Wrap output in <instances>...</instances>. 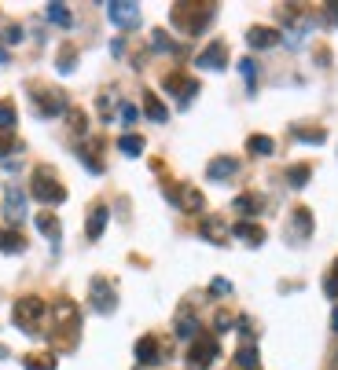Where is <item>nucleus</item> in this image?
I'll return each instance as SVG.
<instances>
[{
    "mask_svg": "<svg viewBox=\"0 0 338 370\" xmlns=\"http://www.w3.org/2000/svg\"><path fill=\"white\" fill-rule=\"evenodd\" d=\"M217 8L214 4H202V0H187V4H173V26L184 33H202L209 23H214Z\"/></svg>",
    "mask_w": 338,
    "mask_h": 370,
    "instance_id": "f257e3e1",
    "label": "nucleus"
},
{
    "mask_svg": "<svg viewBox=\"0 0 338 370\" xmlns=\"http://www.w3.org/2000/svg\"><path fill=\"white\" fill-rule=\"evenodd\" d=\"M45 315H48V308H45V301L40 297H18L15 301V312H11V319H15V326L23 334H37L40 330V323H45Z\"/></svg>",
    "mask_w": 338,
    "mask_h": 370,
    "instance_id": "f03ea898",
    "label": "nucleus"
},
{
    "mask_svg": "<svg viewBox=\"0 0 338 370\" xmlns=\"http://www.w3.org/2000/svg\"><path fill=\"white\" fill-rule=\"evenodd\" d=\"M30 194L37 202H48V206H59L62 198H67V187L59 184V176L48 169V165H40L33 169V180H30Z\"/></svg>",
    "mask_w": 338,
    "mask_h": 370,
    "instance_id": "7ed1b4c3",
    "label": "nucleus"
},
{
    "mask_svg": "<svg viewBox=\"0 0 338 370\" xmlns=\"http://www.w3.org/2000/svg\"><path fill=\"white\" fill-rule=\"evenodd\" d=\"M52 319H55V341H62L67 348H74L77 330H81V315L74 308V301H59L55 312H52Z\"/></svg>",
    "mask_w": 338,
    "mask_h": 370,
    "instance_id": "20e7f679",
    "label": "nucleus"
},
{
    "mask_svg": "<svg viewBox=\"0 0 338 370\" xmlns=\"http://www.w3.org/2000/svg\"><path fill=\"white\" fill-rule=\"evenodd\" d=\"M221 356V344H217V337H206V334H199L195 341H192V348H187V366L192 370H206L209 363H214Z\"/></svg>",
    "mask_w": 338,
    "mask_h": 370,
    "instance_id": "39448f33",
    "label": "nucleus"
},
{
    "mask_svg": "<svg viewBox=\"0 0 338 370\" xmlns=\"http://www.w3.org/2000/svg\"><path fill=\"white\" fill-rule=\"evenodd\" d=\"M30 96H33V103H37V114H40V118H55V114L67 111V96H62L59 89H40V84H33Z\"/></svg>",
    "mask_w": 338,
    "mask_h": 370,
    "instance_id": "423d86ee",
    "label": "nucleus"
},
{
    "mask_svg": "<svg viewBox=\"0 0 338 370\" xmlns=\"http://www.w3.org/2000/svg\"><path fill=\"white\" fill-rule=\"evenodd\" d=\"M89 301H92V308H96L99 315H111V312L118 308V290L111 286L107 279H92V282H89Z\"/></svg>",
    "mask_w": 338,
    "mask_h": 370,
    "instance_id": "0eeeda50",
    "label": "nucleus"
},
{
    "mask_svg": "<svg viewBox=\"0 0 338 370\" xmlns=\"http://www.w3.org/2000/svg\"><path fill=\"white\" fill-rule=\"evenodd\" d=\"M165 92L169 96H177V103L187 111V103H192L195 96H199V81H192V77H184V74H165Z\"/></svg>",
    "mask_w": 338,
    "mask_h": 370,
    "instance_id": "6e6552de",
    "label": "nucleus"
},
{
    "mask_svg": "<svg viewBox=\"0 0 338 370\" xmlns=\"http://www.w3.org/2000/svg\"><path fill=\"white\" fill-rule=\"evenodd\" d=\"M107 15H111V23L118 30H136L140 26V8L136 4H125V0H111Z\"/></svg>",
    "mask_w": 338,
    "mask_h": 370,
    "instance_id": "1a4fd4ad",
    "label": "nucleus"
},
{
    "mask_svg": "<svg viewBox=\"0 0 338 370\" xmlns=\"http://www.w3.org/2000/svg\"><path fill=\"white\" fill-rule=\"evenodd\" d=\"M165 191H169V202H177L184 213H199L202 209V194L195 191V187H187V184H165Z\"/></svg>",
    "mask_w": 338,
    "mask_h": 370,
    "instance_id": "9d476101",
    "label": "nucleus"
},
{
    "mask_svg": "<svg viewBox=\"0 0 338 370\" xmlns=\"http://www.w3.org/2000/svg\"><path fill=\"white\" fill-rule=\"evenodd\" d=\"M195 67H199V70H217V74H221V70L228 67V48L221 45V40H214L206 52L195 55Z\"/></svg>",
    "mask_w": 338,
    "mask_h": 370,
    "instance_id": "9b49d317",
    "label": "nucleus"
},
{
    "mask_svg": "<svg viewBox=\"0 0 338 370\" xmlns=\"http://www.w3.org/2000/svg\"><path fill=\"white\" fill-rule=\"evenodd\" d=\"M4 216L11 224H23L26 220V194L18 187H8V198H4Z\"/></svg>",
    "mask_w": 338,
    "mask_h": 370,
    "instance_id": "f8f14e48",
    "label": "nucleus"
},
{
    "mask_svg": "<svg viewBox=\"0 0 338 370\" xmlns=\"http://www.w3.org/2000/svg\"><path fill=\"white\" fill-rule=\"evenodd\" d=\"M136 363L140 366H155V363H162V348H158V337H140L136 341Z\"/></svg>",
    "mask_w": 338,
    "mask_h": 370,
    "instance_id": "ddd939ff",
    "label": "nucleus"
},
{
    "mask_svg": "<svg viewBox=\"0 0 338 370\" xmlns=\"http://www.w3.org/2000/svg\"><path fill=\"white\" fill-rule=\"evenodd\" d=\"M246 45H250V48H258V52L276 48V45H280V33H276V30H268V26H250V30H246Z\"/></svg>",
    "mask_w": 338,
    "mask_h": 370,
    "instance_id": "4468645a",
    "label": "nucleus"
},
{
    "mask_svg": "<svg viewBox=\"0 0 338 370\" xmlns=\"http://www.w3.org/2000/svg\"><path fill=\"white\" fill-rule=\"evenodd\" d=\"M107 220H111V209L103 206V202H96V206L89 209V224H84V235L96 242V238L103 235V228H107Z\"/></svg>",
    "mask_w": 338,
    "mask_h": 370,
    "instance_id": "2eb2a0df",
    "label": "nucleus"
},
{
    "mask_svg": "<svg viewBox=\"0 0 338 370\" xmlns=\"http://www.w3.org/2000/svg\"><path fill=\"white\" fill-rule=\"evenodd\" d=\"M231 235H236L239 242H246V246H261V242H265V228H261V224H254V220L231 224Z\"/></svg>",
    "mask_w": 338,
    "mask_h": 370,
    "instance_id": "dca6fc26",
    "label": "nucleus"
},
{
    "mask_svg": "<svg viewBox=\"0 0 338 370\" xmlns=\"http://www.w3.org/2000/svg\"><path fill=\"white\" fill-rule=\"evenodd\" d=\"M77 158L84 162V169H89V172H103V155H99V140H92V143H81V147H77Z\"/></svg>",
    "mask_w": 338,
    "mask_h": 370,
    "instance_id": "f3484780",
    "label": "nucleus"
},
{
    "mask_svg": "<svg viewBox=\"0 0 338 370\" xmlns=\"http://www.w3.org/2000/svg\"><path fill=\"white\" fill-rule=\"evenodd\" d=\"M37 231L45 235L48 242H52V250L59 253V238H62V231H59V220H55L52 213H40V216H37Z\"/></svg>",
    "mask_w": 338,
    "mask_h": 370,
    "instance_id": "a211bd4d",
    "label": "nucleus"
},
{
    "mask_svg": "<svg viewBox=\"0 0 338 370\" xmlns=\"http://www.w3.org/2000/svg\"><path fill=\"white\" fill-rule=\"evenodd\" d=\"M236 158H214V162H209V169H206V176L209 180H231V176H236Z\"/></svg>",
    "mask_w": 338,
    "mask_h": 370,
    "instance_id": "6ab92c4d",
    "label": "nucleus"
},
{
    "mask_svg": "<svg viewBox=\"0 0 338 370\" xmlns=\"http://www.w3.org/2000/svg\"><path fill=\"white\" fill-rule=\"evenodd\" d=\"M26 250V235H18L15 228L0 231V253H23Z\"/></svg>",
    "mask_w": 338,
    "mask_h": 370,
    "instance_id": "aec40b11",
    "label": "nucleus"
},
{
    "mask_svg": "<svg viewBox=\"0 0 338 370\" xmlns=\"http://www.w3.org/2000/svg\"><path fill=\"white\" fill-rule=\"evenodd\" d=\"M202 238H206V242H217V246H224V242H228V228L217 220V216H209V220L202 224Z\"/></svg>",
    "mask_w": 338,
    "mask_h": 370,
    "instance_id": "412c9836",
    "label": "nucleus"
},
{
    "mask_svg": "<svg viewBox=\"0 0 338 370\" xmlns=\"http://www.w3.org/2000/svg\"><path fill=\"white\" fill-rule=\"evenodd\" d=\"M236 366H239V370H258V344L246 341L239 352H236Z\"/></svg>",
    "mask_w": 338,
    "mask_h": 370,
    "instance_id": "4be33fe9",
    "label": "nucleus"
},
{
    "mask_svg": "<svg viewBox=\"0 0 338 370\" xmlns=\"http://www.w3.org/2000/svg\"><path fill=\"white\" fill-rule=\"evenodd\" d=\"M26 370H55V352H30L23 359Z\"/></svg>",
    "mask_w": 338,
    "mask_h": 370,
    "instance_id": "5701e85b",
    "label": "nucleus"
},
{
    "mask_svg": "<svg viewBox=\"0 0 338 370\" xmlns=\"http://www.w3.org/2000/svg\"><path fill=\"white\" fill-rule=\"evenodd\" d=\"M143 106H147V118H151V121H158V125L169 118V111L162 106V99H158L155 92H143Z\"/></svg>",
    "mask_w": 338,
    "mask_h": 370,
    "instance_id": "b1692460",
    "label": "nucleus"
},
{
    "mask_svg": "<svg viewBox=\"0 0 338 370\" xmlns=\"http://www.w3.org/2000/svg\"><path fill=\"white\" fill-rule=\"evenodd\" d=\"M118 150H121V155H129V158H140V155H143V140H140L136 133H125V136L118 140Z\"/></svg>",
    "mask_w": 338,
    "mask_h": 370,
    "instance_id": "393cba45",
    "label": "nucleus"
},
{
    "mask_svg": "<svg viewBox=\"0 0 338 370\" xmlns=\"http://www.w3.org/2000/svg\"><path fill=\"white\" fill-rule=\"evenodd\" d=\"M48 18H52L55 26H62V30L74 26V15H70V8H67V4H48Z\"/></svg>",
    "mask_w": 338,
    "mask_h": 370,
    "instance_id": "a878e982",
    "label": "nucleus"
},
{
    "mask_svg": "<svg viewBox=\"0 0 338 370\" xmlns=\"http://www.w3.org/2000/svg\"><path fill=\"white\" fill-rule=\"evenodd\" d=\"M177 337H192L195 341L199 337V319L195 315H180L177 319Z\"/></svg>",
    "mask_w": 338,
    "mask_h": 370,
    "instance_id": "bb28decb",
    "label": "nucleus"
},
{
    "mask_svg": "<svg viewBox=\"0 0 338 370\" xmlns=\"http://www.w3.org/2000/svg\"><path fill=\"white\" fill-rule=\"evenodd\" d=\"M250 155H258V158H265V155H272V150H276V143H272L268 136H250Z\"/></svg>",
    "mask_w": 338,
    "mask_h": 370,
    "instance_id": "cd10ccee",
    "label": "nucleus"
},
{
    "mask_svg": "<svg viewBox=\"0 0 338 370\" xmlns=\"http://www.w3.org/2000/svg\"><path fill=\"white\" fill-rule=\"evenodd\" d=\"M309 176H312L309 165H294V169H287V184H290V187H305Z\"/></svg>",
    "mask_w": 338,
    "mask_h": 370,
    "instance_id": "c85d7f7f",
    "label": "nucleus"
},
{
    "mask_svg": "<svg viewBox=\"0 0 338 370\" xmlns=\"http://www.w3.org/2000/svg\"><path fill=\"white\" fill-rule=\"evenodd\" d=\"M261 198H254V194H239V198H236V209L239 213H246V216H254V213H261Z\"/></svg>",
    "mask_w": 338,
    "mask_h": 370,
    "instance_id": "c756f323",
    "label": "nucleus"
},
{
    "mask_svg": "<svg viewBox=\"0 0 338 370\" xmlns=\"http://www.w3.org/2000/svg\"><path fill=\"white\" fill-rule=\"evenodd\" d=\"M290 220L298 224V235H305V238L312 235V213H309V209H294V216H290Z\"/></svg>",
    "mask_w": 338,
    "mask_h": 370,
    "instance_id": "7c9ffc66",
    "label": "nucleus"
},
{
    "mask_svg": "<svg viewBox=\"0 0 338 370\" xmlns=\"http://www.w3.org/2000/svg\"><path fill=\"white\" fill-rule=\"evenodd\" d=\"M239 74H243V81H246L250 92L258 89V67H254V59H243V62H239Z\"/></svg>",
    "mask_w": 338,
    "mask_h": 370,
    "instance_id": "2f4dec72",
    "label": "nucleus"
},
{
    "mask_svg": "<svg viewBox=\"0 0 338 370\" xmlns=\"http://www.w3.org/2000/svg\"><path fill=\"white\" fill-rule=\"evenodd\" d=\"M11 128H15V106L4 99L0 103V133H11Z\"/></svg>",
    "mask_w": 338,
    "mask_h": 370,
    "instance_id": "473e14b6",
    "label": "nucleus"
},
{
    "mask_svg": "<svg viewBox=\"0 0 338 370\" xmlns=\"http://www.w3.org/2000/svg\"><path fill=\"white\" fill-rule=\"evenodd\" d=\"M55 67H59V74H70L77 67V52L74 48H62V55L55 59Z\"/></svg>",
    "mask_w": 338,
    "mask_h": 370,
    "instance_id": "72a5a7b5",
    "label": "nucleus"
},
{
    "mask_svg": "<svg viewBox=\"0 0 338 370\" xmlns=\"http://www.w3.org/2000/svg\"><path fill=\"white\" fill-rule=\"evenodd\" d=\"M151 45H155V52H177V45L169 40L165 30H155V33H151Z\"/></svg>",
    "mask_w": 338,
    "mask_h": 370,
    "instance_id": "f704fd0d",
    "label": "nucleus"
},
{
    "mask_svg": "<svg viewBox=\"0 0 338 370\" xmlns=\"http://www.w3.org/2000/svg\"><path fill=\"white\" fill-rule=\"evenodd\" d=\"M294 136H298V140H309V143H324V128H294Z\"/></svg>",
    "mask_w": 338,
    "mask_h": 370,
    "instance_id": "c9c22d12",
    "label": "nucleus"
},
{
    "mask_svg": "<svg viewBox=\"0 0 338 370\" xmlns=\"http://www.w3.org/2000/svg\"><path fill=\"white\" fill-rule=\"evenodd\" d=\"M324 293H327V297H338V260H334V264H331V271H327Z\"/></svg>",
    "mask_w": 338,
    "mask_h": 370,
    "instance_id": "e433bc0d",
    "label": "nucleus"
},
{
    "mask_svg": "<svg viewBox=\"0 0 338 370\" xmlns=\"http://www.w3.org/2000/svg\"><path fill=\"white\" fill-rule=\"evenodd\" d=\"M111 114H114V111H111V92H103V96H99V118L111 121Z\"/></svg>",
    "mask_w": 338,
    "mask_h": 370,
    "instance_id": "4c0bfd02",
    "label": "nucleus"
},
{
    "mask_svg": "<svg viewBox=\"0 0 338 370\" xmlns=\"http://www.w3.org/2000/svg\"><path fill=\"white\" fill-rule=\"evenodd\" d=\"M136 118H140V111H136V106H133V103H121V121H125V125H133Z\"/></svg>",
    "mask_w": 338,
    "mask_h": 370,
    "instance_id": "58836bf2",
    "label": "nucleus"
},
{
    "mask_svg": "<svg viewBox=\"0 0 338 370\" xmlns=\"http://www.w3.org/2000/svg\"><path fill=\"white\" fill-rule=\"evenodd\" d=\"M209 293H217V297H224V293H231V286H228V279H214V282H209Z\"/></svg>",
    "mask_w": 338,
    "mask_h": 370,
    "instance_id": "ea45409f",
    "label": "nucleus"
},
{
    "mask_svg": "<svg viewBox=\"0 0 338 370\" xmlns=\"http://www.w3.org/2000/svg\"><path fill=\"white\" fill-rule=\"evenodd\" d=\"M4 40H8V45H18V40H23V30H18V26H8V30H4Z\"/></svg>",
    "mask_w": 338,
    "mask_h": 370,
    "instance_id": "a19ab883",
    "label": "nucleus"
},
{
    "mask_svg": "<svg viewBox=\"0 0 338 370\" xmlns=\"http://www.w3.org/2000/svg\"><path fill=\"white\" fill-rule=\"evenodd\" d=\"M11 147H15V136L11 133H0V155H8Z\"/></svg>",
    "mask_w": 338,
    "mask_h": 370,
    "instance_id": "79ce46f5",
    "label": "nucleus"
},
{
    "mask_svg": "<svg viewBox=\"0 0 338 370\" xmlns=\"http://www.w3.org/2000/svg\"><path fill=\"white\" fill-rule=\"evenodd\" d=\"M231 323H236V319H231V315H217V330H228Z\"/></svg>",
    "mask_w": 338,
    "mask_h": 370,
    "instance_id": "37998d69",
    "label": "nucleus"
},
{
    "mask_svg": "<svg viewBox=\"0 0 338 370\" xmlns=\"http://www.w3.org/2000/svg\"><path fill=\"white\" fill-rule=\"evenodd\" d=\"M331 326H334V330H338V312H334V315H331Z\"/></svg>",
    "mask_w": 338,
    "mask_h": 370,
    "instance_id": "c03bdc74",
    "label": "nucleus"
},
{
    "mask_svg": "<svg viewBox=\"0 0 338 370\" xmlns=\"http://www.w3.org/2000/svg\"><path fill=\"white\" fill-rule=\"evenodd\" d=\"M0 62H8V52L4 48H0Z\"/></svg>",
    "mask_w": 338,
    "mask_h": 370,
    "instance_id": "a18cd8bd",
    "label": "nucleus"
}]
</instances>
